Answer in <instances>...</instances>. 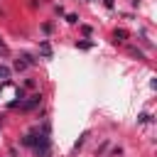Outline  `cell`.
Instances as JSON below:
<instances>
[{"label": "cell", "instance_id": "6da1fadb", "mask_svg": "<svg viewBox=\"0 0 157 157\" xmlns=\"http://www.w3.org/2000/svg\"><path fill=\"white\" fill-rule=\"evenodd\" d=\"M29 64H34V59H32L29 54H22V56L15 61V69H17V71H22V69H27Z\"/></svg>", "mask_w": 157, "mask_h": 157}, {"label": "cell", "instance_id": "7a4b0ae2", "mask_svg": "<svg viewBox=\"0 0 157 157\" xmlns=\"http://www.w3.org/2000/svg\"><path fill=\"white\" fill-rule=\"evenodd\" d=\"M42 103V96H32L27 103H22V110H29V108H34V105H39Z\"/></svg>", "mask_w": 157, "mask_h": 157}, {"label": "cell", "instance_id": "3957f363", "mask_svg": "<svg viewBox=\"0 0 157 157\" xmlns=\"http://www.w3.org/2000/svg\"><path fill=\"white\" fill-rule=\"evenodd\" d=\"M130 54H132V56H137V59H145V54H142L140 49H135V47H130Z\"/></svg>", "mask_w": 157, "mask_h": 157}, {"label": "cell", "instance_id": "277c9868", "mask_svg": "<svg viewBox=\"0 0 157 157\" xmlns=\"http://www.w3.org/2000/svg\"><path fill=\"white\" fill-rule=\"evenodd\" d=\"M10 76V69L7 66H0V78H7Z\"/></svg>", "mask_w": 157, "mask_h": 157}, {"label": "cell", "instance_id": "5b68a950", "mask_svg": "<svg viewBox=\"0 0 157 157\" xmlns=\"http://www.w3.org/2000/svg\"><path fill=\"white\" fill-rule=\"evenodd\" d=\"M128 34H125V29H115V39H125Z\"/></svg>", "mask_w": 157, "mask_h": 157}, {"label": "cell", "instance_id": "8992f818", "mask_svg": "<svg viewBox=\"0 0 157 157\" xmlns=\"http://www.w3.org/2000/svg\"><path fill=\"white\" fill-rule=\"evenodd\" d=\"M42 54H47V56H49V54H52V49H49V44H47V42H44V44H42Z\"/></svg>", "mask_w": 157, "mask_h": 157}, {"label": "cell", "instance_id": "52a82bcc", "mask_svg": "<svg viewBox=\"0 0 157 157\" xmlns=\"http://www.w3.org/2000/svg\"><path fill=\"white\" fill-rule=\"evenodd\" d=\"M0 54H2V56H5V54H7V47H5V44H2V42H0Z\"/></svg>", "mask_w": 157, "mask_h": 157}, {"label": "cell", "instance_id": "ba28073f", "mask_svg": "<svg viewBox=\"0 0 157 157\" xmlns=\"http://www.w3.org/2000/svg\"><path fill=\"white\" fill-rule=\"evenodd\" d=\"M105 5H113V0H105Z\"/></svg>", "mask_w": 157, "mask_h": 157}]
</instances>
